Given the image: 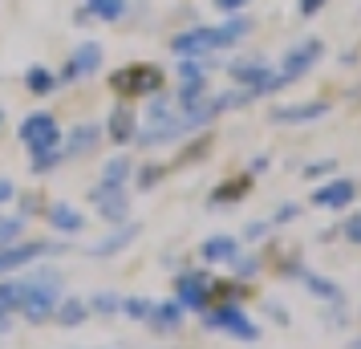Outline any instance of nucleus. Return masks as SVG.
I'll use <instances>...</instances> for the list:
<instances>
[{"instance_id": "obj_12", "label": "nucleus", "mask_w": 361, "mask_h": 349, "mask_svg": "<svg viewBox=\"0 0 361 349\" xmlns=\"http://www.w3.org/2000/svg\"><path fill=\"white\" fill-rule=\"evenodd\" d=\"M142 235V224L138 219H126V224H114L110 232L102 235V240H94L90 248H85V256H94V260H110V256H118V252H126Z\"/></svg>"}, {"instance_id": "obj_33", "label": "nucleus", "mask_w": 361, "mask_h": 349, "mask_svg": "<svg viewBox=\"0 0 361 349\" xmlns=\"http://www.w3.org/2000/svg\"><path fill=\"white\" fill-rule=\"evenodd\" d=\"M13 203H20L17 216L29 219V216H45V203H49V200H41V195H20V191H17V200H13Z\"/></svg>"}, {"instance_id": "obj_18", "label": "nucleus", "mask_w": 361, "mask_h": 349, "mask_svg": "<svg viewBox=\"0 0 361 349\" xmlns=\"http://www.w3.org/2000/svg\"><path fill=\"white\" fill-rule=\"evenodd\" d=\"M20 85H25V94H33V98H53L61 82H57V69L49 66H29L20 73Z\"/></svg>"}, {"instance_id": "obj_25", "label": "nucleus", "mask_w": 361, "mask_h": 349, "mask_svg": "<svg viewBox=\"0 0 361 349\" xmlns=\"http://www.w3.org/2000/svg\"><path fill=\"white\" fill-rule=\"evenodd\" d=\"M300 284L309 288L312 297H321V300H337V305H341V288H337L333 281H325V276L309 272V268H300Z\"/></svg>"}, {"instance_id": "obj_11", "label": "nucleus", "mask_w": 361, "mask_h": 349, "mask_svg": "<svg viewBox=\"0 0 361 349\" xmlns=\"http://www.w3.org/2000/svg\"><path fill=\"white\" fill-rule=\"evenodd\" d=\"M175 300H179L187 313H203L212 305V276L207 272H179L175 276Z\"/></svg>"}, {"instance_id": "obj_22", "label": "nucleus", "mask_w": 361, "mask_h": 349, "mask_svg": "<svg viewBox=\"0 0 361 349\" xmlns=\"http://www.w3.org/2000/svg\"><path fill=\"white\" fill-rule=\"evenodd\" d=\"M130 179H134V159H130V154H114V159H106V163H102L98 183H110V187H130Z\"/></svg>"}, {"instance_id": "obj_34", "label": "nucleus", "mask_w": 361, "mask_h": 349, "mask_svg": "<svg viewBox=\"0 0 361 349\" xmlns=\"http://www.w3.org/2000/svg\"><path fill=\"white\" fill-rule=\"evenodd\" d=\"M268 232H272V219H260V224H247V228H244L247 240H264Z\"/></svg>"}, {"instance_id": "obj_35", "label": "nucleus", "mask_w": 361, "mask_h": 349, "mask_svg": "<svg viewBox=\"0 0 361 349\" xmlns=\"http://www.w3.org/2000/svg\"><path fill=\"white\" fill-rule=\"evenodd\" d=\"M13 200H17V183L0 175V207H8V203H13Z\"/></svg>"}, {"instance_id": "obj_36", "label": "nucleus", "mask_w": 361, "mask_h": 349, "mask_svg": "<svg viewBox=\"0 0 361 349\" xmlns=\"http://www.w3.org/2000/svg\"><path fill=\"white\" fill-rule=\"evenodd\" d=\"M345 240H349V244H361V216L345 219Z\"/></svg>"}, {"instance_id": "obj_16", "label": "nucleus", "mask_w": 361, "mask_h": 349, "mask_svg": "<svg viewBox=\"0 0 361 349\" xmlns=\"http://www.w3.org/2000/svg\"><path fill=\"white\" fill-rule=\"evenodd\" d=\"M329 110H333L329 102H293V106H272L268 122H276V126H305V122L325 118Z\"/></svg>"}, {"instance_id": "obj_27", "label": "nucleus", "mask_w": 361, "mask_h": 349, "mask_svg": "<svg viewBox=\"0 0 361 349\" xmlns=\"http://www.w3.org/2000/svg\"><path fill=\"white\" fill-rule=\"evenodd\" d=\"M20 305V276H0V317H13Z\"/></svg>"}, {"instance_id": "obj_15", "label": "nucleus", "mask_w": 361, "mask_h": 349, "mask_svg": "<svg viewBox=\"0 0 361 349\" xmlns=\"http://www.w3.org/2000/svg\"><path fill=\"white\" fill-rule=\"evenodd\" d=\"M45 224H49L53 232L61 235V240H73V235L85 232V216L73 207V203H61V200H49L45 203Z\"/></svg>"}, {"instance_id": "obj_32", "label": "nucleus", "mask_w": 361, "mask_h": 349, "mask_svg": "<svg viewBox=\"0 0 361 349\" xmlns=\"http://www.w3.org/2000/svg\"><path fill=\"white\" fill-rule=\"evenodd\" d=\"M61 163H66V154H61V150H49V154H37V159H29V171H33V175H53Z\"/></svg>"}, {"instance_id": "obj_40", "label": "nucleus", "mask_w": 361, "mask_h": 349, "mask_svg": "<svg viewBox=\"0 0 361 349\" xmlns=\"http://www.w3.org/2000/svg\"><path fill=\"white\" fill-rule=\"evenodd\" d=\"M333 159H325V163H312V166H305V175H325V171H333Z\"/></svg>"}, {"instance_id": "obj_30", "label": "nucleus", "mask_w": 361, "mask_h": 349, "mask_svg": "<svg viewBox=\"0 0 361 349\" xmlns=\"http://www.w3.org/2000/svg\"><path fill=\"white\" fill-rule=\"evenodd\" d=\"M166 175V166H159V163H147V166H134V187L138 191H154V183Z\"/></svg>"}, {"instance_id": "obj_39", "label": "nucleus", "mask_w": 361, "mask_h": 349, "mask_svg": "<svg viewBox=\"0 0 361 349\" xmlns=\"http://www.w3.org/2000/svg\"><path fill=\"white\" fill-rule=\"evenodd\" d=\"M296 8H300V17H312V13L325 8V0H296Z\"/></svg>"}, {"instance_id": "obj_8", "label": "nucleus", "mask_w": 361, "mask_h": 349, "mask_svg": "<svg viewBox=\"0 0 361 349\" xmlns=\"http://www.w3.org/2000/svg\"><path fill=\"white\" fill-rule=\"evenodd\" d=\"M106 61V49H102V41H82L78 49L66 57V66L57 69V82L61 85H78V82H90L94 73L102 69Z\"/></svg>"}, {"instance_id": "obj_31", "label": "nucleus", "mask_w": 361, "mask_h": 349, "mask_svg": "<svg viewBox=\"0 0 361 349\" xmlns=\"http://www.w3.org/2000/svg\"><path fill=\"white\" fill-rule=\"evenodd\" d=\"M231 272H235V281H252V276H256V272H260V256H247V252H240V256H235V260H231Z\"/></svg>"}, {"instance_id": "obj_44", "label": "nucleus", "mask_w": 361, "mask_h": 349, "mask_svg": "<svg viewBox=\"0 0 361 349\" xmlns=\"http://www.w3.org/2000/svg\"><path fill=\"white\" fill-rule=\"evenodd\" d=\"M349 349H361V337H357V341H353V345H349Z\"/></svg>"}, {"instance_id": "obj_3", "label": "nucleus", "mask_w": 361, "mask_h": 349, "mask_svg": "<svg viewBox=\"0 0 361 349\" xmlns=\"http://www.w3.org/2000/svg\"><path fill=\"white\" fill-rule=\"evenodd\" d=\"M199 321H203V329L228 333V337L247 341V345H252V341H260V325L244 313V305H240V300H212V305L199 313Z\"/></svg>"}, {"instance_id": "obj_9", "label": "nucleus", "mask_w": 361, "mask_h": 349, "mask_svg": "<svg viewBox=\"0 0 361 349\" xmlns=\"http://www.w3.org/2000/svg\"><path fill=\"white\" fill-rule=\"evenodd\" d=\"M102 142H106V126L94 122V118H85V122H73V126L61 134V154H66V163H78V159L98 154Z\"/></svg>"}, {"instance_id": "obj_19", "label": "nucleus", "mask_w": 361, "mask_h": 349, "mask_svg": "<svg viewBox=\"0 0 361 349\" xmlns=\"http://www.w3.org/2000/svg\"><path fill=\"white\" fill-rule=\"evenodd\" d=\"M240 256V240L235 235H207L199 244V260L203 264H231Z\"/></svg>"}, {"instance_id": "obj_24", "label": "nucleus", "mask_w": 361, "mask_h": 349, "mask_svg": "<svg viewBox=\"0 0 361 349\" xmlns=\"http://www.w3.org/2000/svg\"><path fill=\"white\" fill-rule=\"evenodd\" d=\"M252 191V179H228L212 191V207H224V203H240Z\"/></svg>"}, {"instance_id": "obj_28", "label": "nucleus", "mask_w": 361, "mask_h": 349, "mask_svg": "<svg viewBox=\"0 0 361 349\" xmlns=\"http://www.w3.org/2000/svg\"><path fill=\"white\" fill-rule=\"evenodd\" d=\"M85 305H90V317H118L122 313V297L118 293H94Z\"/></svg>"}, {"instance_id": "obj_38", "label": "nucleus", "mask_w": 361, "mask_h": 349, "mask_svg": "<svg viewBox=\"0 0 361 349\" xmlns=\"http://www.w3.org/2000/svg\"><path fill=\"white\" fill-rule=\"evenodd\" d=\"M212 4L219 8V13H228V17H231V13H240V8H247L252 0H212Z\"/></svg>"}, {"instance_id": "obj_6", "label": "nucleus", "mask_w": 361, "mask_h": 349, "mask_svg": "<svg viewBox=\"0 0 361 349\" xmlns=\"http://www.w3.org/2000/svg\"><path fill=\"white\" fill-rule=\"evenodd\" d=\"M57 252H69V240H17L8 248H0V276H13V272H25V268L41 264L45 256H57Z\"/></svg>"}, {"instance_id": "obj_13", "label": "nucleus", "mask_w": 361, "mask_h": 349, "mask_svg": "<svg viewBox=\"0 0 361 349\" xmlns=\"http://www.w3.org/2000/svg\"><path fill=\"white\" fill-rule=\"evenodd\" d=\"M325 53V45L317 41V37H309V41H300V45H293V49L284 53V61H280V78H284V85L296 82V78H305L312 66H317V57Z\"/></svg>"}, {"instance_id": "obj_21", "label": "nucleus", "mask_w": 361, "mask_h": 349, "mask_svg": "<svg viewBox=\"0 0 361 349\" xmlns=\"http://www.w3.org/2000/svg\"><path fill=\"white\" fill-rule=\"evenodd\" d=\"M53 321H57L61 329H82L85 321H90V305H85L82 297H61L57 309H53Z\"/></svg>"}, {"instance_id": "obj_42", "label": "nucleus", "mask_w": 361, "mask_h": 349, "mask_svg": "<svg viewBox=\"0 0 361 349\" xmlns=\"http://www.w3.org/2000/svg\"><path fill=\"white\" fill-rule=\"evenodd\" d=\"M256 171H268V154H260V159H252V175Z\"/></svg>"}, {"instance_id": "obj_2", "label": "nucleus", "mask_w": 361, "mask_h": 349, "mask_svg": "<svg viewBox=\"0 0 361 349\" xmlns=\"http://www.w3.org/2000/svg\"><path fill=\"white\" fill-rule=\"evenodd\" d=\"M57 300H61V276L53 272V268H37L29 276H20V305L17 313L29 321V325H45L53 321V309H57Z\"/></svg>"}, {"instance_id": "obj_20", "label": "nucleus", "mask_w": 361, "mask_h": 349, "mask_svg": "<svg viewBox=\"0 0 361 349\" xmlns=\"http://www.w3.org/2000/svg\"><path fill=\"white\" fill-rule=\"evenodd\" d=\"M353 195H357V183H353V179H333V183H325V187H317V191H312V203L337 212V207H349Z\"/></svg>"}, {"instance_id": "obj_29", "label": "nucleus", "mask_w": 361, "mask_h": 349, "mask_svg": "<svg viewBox=\"0 0 361 349\" xmlns=\"http://www.w3.org/2000/svg\"><path fill=\"white\" fill-rule=\"evenodd\" d=\"M150 309H154L150 297H122V313L118 317H126V321H147Z\"/></svg>"}, {"instance_id": "obj_37", "label": "nucleus", "mask_w": 361, "mask_h": 349, "mask_svg": "<svg viewBox=\"0 0 361 349\" xmlns=\"http://www.w3.org/2000/svg\"><path fill=\"white\" fill-rule=\"evenodd\" d=\"M296 216H300V207H296V203H284L276 216H272V224H293Z\"/></svg>"}, {"instance_id": "obj_1", "label": "nucleus", "mask_w": 361, "mask_h": 349, "mask_svg": "<svg viewBox=\"0 0 361 349\" xmlns=\"http://www.w3.org/2000/svg\"><path fill=\"white\" fill-rule=\"evenodd\" d=\"M187 138V122H183V110L175 106L171 94H154L147 98V114L138 118V134H134V147L154 150V147H171Z\"/></svg>"}, {"instance_id": "obj_7", "label": "nucleus", "mask_w": 361, "mask_h": 349, "mask_svg": "<svg viewBox=\"0 0 361 349\" xmlns=\"http://www.w3.org/2000/svg\"><path fill=\"white\" fill-rule=\"evenodd\" d=\"M219 49H231L219 25H191V29L171 37V53L175 57H212Z\"/></svg>"}, {"instance_id": "obj_4", "label": "nucleus", "mask_w": 361, "mask_h": 349, "mask_svg": "<svg viewBox=\"0 0 361 349\" xmlns=\"http://www.w3.org/2000/svg\"><path fill=\"white\" fill-rule=\"evenodd\" d=\"M163 85H166V73L159 66H150V61H130V66H122L110 73V90L122 102L154 98V94H163Z\"/></svg>"}, {"instance_id": "obj_41", "label": "nucleus", "mask_w": 361, "mask_h": 349, "mask_svg": "<svg viewBox=\"0 0 361 349\" xmlns=\"http://www.w3.org/2000/svg\"><path fill=\"white\" fill-rule=\"evenodd\" d=\"M268 313H272V317H276V321H280V325H288V313H284V309H280V305H268Z\"/></svg>"}, {"instance_id": "obj_43", "label": "nucleus", "mask_w": 361, "mask_h": 349, "mask_svg": "<svg viewBox=\"0 0 361 349\" xmlns=\"http://www.w3.org/2000/svg\"><path fill=\"white\" fill-rule=\"evenodd\" d=\"M4 122H8V114H4V106H0V130H4Z\"/></svg>"}, {"instance_id": "obj_23", "label": "nucleus", "mask_w": 361, "mask_h": 349, "mask_svg": "<svg viewBox=\"0 0 361 349\" xmlns=\"http://www.w3.org/2000/svg\"><path fill=\"white\" fill-rule=\"evenodd\" d=\"M82 8L90 13V20H98V25H118V20L130 13L126 0H82Z\"/></svg>"}, {"instance_id": "obj_5", "label": "nucleus", "mask_w": 361, "mask_h": 349, "mask_svg": "<svg viewBox=\"0 0 361 349\" xmlns=\"http://www.w3.org/2000/svg\"><path fill=\"white\" fill-rule=\"evenodd\" d=\"M61 134H66L61 130V118L53 110H33V114H25L17 122V138H20V147L29 150V159L61 150Z\"/></svg>"}, {"instance_id": "obj_10", "label": "nucleus", "mask_w": 361, "mask_h": 349, "mask_svg": "<svg viewBox=\"0 0 361 349\" xmlns=\"http://www.w3.org/2000/svg\"><path fill=\"white\" fill-rule=\"evenodd\" d=\"M90 203L98 207V219L110 224V228L130 219V191H126V187H110V183L90 187Z\"/></svg>"}, {"instance_id": "obj_26", "label": "nucleus", "mask_w": 361, "mask_h": 349, "mask_svg": "<svg viewBox=\"0 0 361 349\" xmlns=\"http://www.w3.org/2000/svg\"><path fill=\"white\" fill-rule=\"evenodd\" d=\"M25 228H29V219L25 216H17V212H0V248H8V244L25 240Z\"/></svg>"}, {"instance_id": "obj_14", "label": "nucleus", "mask_w": 361, "mask_h": 349, "mask_svg": "<svg viewBox=\"0 0 361 349\" xmlns=\"http://www.w3.org/2000/svg\"><path fill=\"white\" fill-rule=\"evenodd\" d=\"M106 126V138L114 142V147H130L134 134H138V110H134V102H114V110H110V118L102 122Z\"/></svg>"}, {"instance_id": "obj_17", "label": "nucleus", "mask_w": 361, "mask_h": 349, "mask_svg": "<svg viewBox=\"0 0 361 349\" xmlns=\"http://www.w3.org/2000/svg\"><path fill=\"white\" fill-rule=\"evenodd\" d=\"M183 321H187V309H183L179 300H154V309H150V317L142 321L150 333H159V337H171V333L183 329Z\"/></svg>"}]
</instances>
